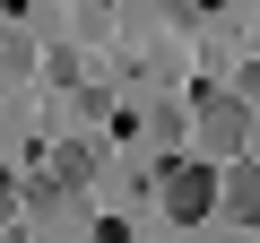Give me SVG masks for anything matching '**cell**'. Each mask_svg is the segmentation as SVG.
<instances>
[{
  "mask_svg": "<svg viewBox=\"0 0 260 243\" xmlns=\"http://www.w3.org/2000/svg\"><path fill=\"white\" fill-rule=\"evenodd\" d=\"M156 200H165L174 226H208V217H217V165H208V157H174V165L156 174Z\"/></svg>",
  "mask_w": 260,
  "mask_h": 243,
  "instance_id": "cell-1",
  "label": "cell"
},
{
  "mask_svg": "<svg viewBox=\"0 0 260 243\" xmlns=\"http://www.w3.org/2000/svg\"><path fill=\"white\" fill-rule=\"evenodd\" d=\"M191 113H200V148H208V157H243V148H251V104H243V87H225V96L208 87Z\"/></svg>",
  "mask_w": 260,
  "mask_h": 243,
  "instance_id": "cell-2",
  "label": "cell"
},
{
  "mask_svg": "<svg viewBox=\"0 0 260 243\" xmlns=\"http://www.w3.org/2000/svg\"><path fill=\"white\" fill-rule=\"evenodd\" d=\"M217 208H225L234 226H251V217H260V183H251V165H243V157H234V174H217Z\"/></svg>",
  "mask_w": 260,
  "mask_h": 243,
  "instance_id": "cell-3",
  "label": "cell"
},
{
  "mask_svg": "<svg viewBox=\"0 0 260 243\" xmlns=\"http://www.w3.org/2000/svg\"><path fill=\"white\" fill-rule=\"evenodd\" d=\"M52 183H61V191L95 183V139H61V148H52Z\"/></svg>",
  "mask_w": 260,
  "mask_h": 243,
  "instance_id": "cell-4",
  "label": "cell"
},
{
  "mask_svg": "<svg viewBox=\"0 0 260 243\" xmlns=\"http://www.w3.org/2000/svg\"><path fill=\"white\" fill-rule=\"evenodd\" d=\"M26 208H35V217H52V208H61V183H52V174H44V183H26Z\"/></svg>",
  "mask_w": 260,
  "mask_h": 243,
  "instance_id": "cell-5",
  "label": "cell"
},
{
  "mask_svg": "<svg viewBox=\"0 0 260 243\" xmlns=\"http://www.w3.org/2000/svg\"><path fill=\"white\" fill-rule=\"evenodd\" d=\"M9 217H18V183L0 174V226H9Z\"/></svg>",
  "mask_w": 260,
  "mask_h": 243,
  "instance_id": "cell-6",
  "label": "cell"
}]
</instances>
